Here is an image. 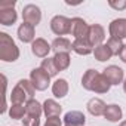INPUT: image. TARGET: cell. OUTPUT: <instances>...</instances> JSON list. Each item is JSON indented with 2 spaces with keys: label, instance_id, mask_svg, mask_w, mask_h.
<instances>
[{
  "label": "cell",
  "instance_id": "6da1fadb",
  "mask_svg": "<svg viewBox=\"0 0 126 126\" xmlns=\"http://www.w3.org/2000/svg\"><path fill=\"white\" fill-rule=\"evenodd\" d=\"M82 86L86 91H92L96 94H107L110 91L111 83L107 80V77L102 73H98L96 70H88L82 77Z\"/></svg>",
  "mask_w": 126,
  "mask_h": 126
},
{
  "label": "cell",
  "instance_id": "7a4b0ae2",
  "mask_svg": "<svg viewBox=\"0 0 126 126\" xmlns=\"http://www.w3.org/2000/svg\"><path fill=\"white\" fill-rule=\"evenodd\" d=\"M34 91L36 89H34L33 83L30 80L22 79L12 89V92H11V102L12 104H24V102L27 104L28 101L34 99L33 98L34 96Z\"/></svg>",
  "mask_w": 126,
  "mask_h": 126
},
{
  "label": "cell",
  "instance_id": "3957f363",
  "mask_svg": "<svg viewBox=\"0 0 126 126\" xmlns=\"http://www.w3.org/2000/svg\"><path fill=\"white\" fill-rule=\"evenodd\" d=\"M19 58V49L6 33H0V59L6 62H14Z\"/></svg>",
  "mask_w": 126,
  "mask_h": 126
},
{
  "label": "cell",
  "instance_id": "277c9868",
  "mask_svg": "<svg viewBox=\"0 0 126 126\" xmlns=\"http://www.w3.org/2000/svg\"><path fill=\"white\" fill-rule=\"evenodd\" d=\"M18 15L15 12V2H2L0 3V24L2 25H12L15 24Z\"/></svg>",
  "mask_w": 126,
  "mask_h": 126
},
{
  "label": "cell",
  "instance_id": "5b68a950",
  "mask_svg": "<svg viewBox=\"0 0 126 126\" xmlns=\"http://www.w3.org/2000/svg\"><path fill=\"white\" fill-rule=\"evenodd\" d=\"M30 82L33 83L36 91H45V89H47V86L50 83V76L39 67L30 73Z\"/></svg>",
  "mask_w": 126,
  "mask_h": 126
},
{
  "label": "cell",
  "instance_id": "8992f818",
  "mask_svg": "<svg viewBox=\"0 0 126 126\" xmlns=\"http://www.w3.org/2000/svg\"><path fill=\"white\" fill-rule=\"evenodd\" d=\"M50 30L56 36L68 34L71 31V19H68L67 16H62V15H56L50 21Z\"/></svg>",
  "mask_w": 126,
  "mask_h": 126
},
{
  "label": "cell",
  "instance_id": "52a82bcc",
  "mask_svg": "<svg viewBox=\"0 0 126 126\" xmlns=\"http://www.w3.org/2000/svg\"><path fill=\"white\" fill-rule=\"evenodd\" d=\"M22 19L25 24H30L33 27H36L40 19H42V12H40V8L36 6V5H27L24 6L22 9Z\"/></svg>",
  "mask_w": 126,
  "mask_h": 126
},
{
  "label": "cell",
  "instance_id": "ba28073f",
  "mask_svg": "<svg viewBox=\"0 0 126 126\" xmlns=\"http://www.w3.org/2000/svg\"><path fill=\"white\" fill-rule=\"evenodd\" d=\"M89 27L88 22L82 18H73L71 19V34L76 37V40H80V39H88V34H89Z\"/></svg>",
  "mask_w": 126,
  "mask_h": 126
},
{
  "label": "cell",
  "instance_id": "9c48e42d",
  "mask_svg": "<svg viewBox=\"0 0 126 126\" xmlns=\"http://www.w3.org/2000/svg\"><path fill=\"white\" fill-rule=\"evenodd\" d=\"M105 39V31H104V27L99 25V24H92L89 27V34H88V40L89 43L94 46V49L99 45H102Z\"/></svg>",
  "mask_w": 126,
  "mask_h": 126
},
{
  "label": "cell",
  "instance_id": "30bf717a",
  "mask_svg": "<svg viewBox=\"0 0 126 126\" xmlns=\"http://www.w3.org/2000/svg\"><path fill=\"white\" fill-rule=\"evenodd\" d=\"M110 36L116 39H126V18H117L110 22L108 27Z\"/></svg>",
  "mask_w": 126,
  "mask_h": 126
},
{
  "label": "cell",
  "instance_id": "8fae6325",
  "mask_svg": "<svg viewBox=\"0 0 126 126\" xmlns=\"http://www.w3.org/2000/svg\"><path fill=\"white\" fill-rule=\"evenodd\" d=\"M31 50H33V53H34L36 56H39V58H46V56L49 55V52L52 50V46H50L45 39L39 37V39H36V40L33 42Z\"/></svg>",
  "mask_w": 126,
  "mask_h": 126
},
{
  "label": "cell",
  "instance_id": "7c38bea8",
  "mask_svg": "<svg viewBox=\"0 0 126 126\" xmlns=\"http://www.w3.org/2000/svg\"><path fill=\"white\" fill-rule=\"evenodd\" d=\"M102 74L107 77V80H108L111 85H119V83H122V82H123V77H125L123 70H122L120 67H117V65H110V67H107Z\"/></svg>",
  "mask_w": 126,
  "mask_h": 126
},
{
  "label": "cell",
  "instance_id": "4fadbf2b",
  "mask_svg": "<svg viewBox=\"0 0 126 126\" xmlns=\"http://www.w3.org/2000/svg\"><path fill=\"white\" fill-rule=\"evenodd\" d=\"M52 50L56 53H70L73 50V43L65 39V37H56L53 42H52Z\"/></svg>",
  "mask_w": 126,
  "mask_h": 126
},
{
  "label": "cell",
  "instance_id": "5bb4252c",
  "mask_svg": "<svg viewBox=\"0 0 126 126\" xmlns=\"http://www.w3.org/2000/svg\"><path fill=\"white\" fill-rule=\"evenodd\" d=\"M85 122H86V117L80 111H68L64 116L65 126H83Z\"/></svg>",
  "mask_w": 126,
  "mask_h": 126
},
{
  "label": "cell",
  "instance_id": "9a60e30c",
  "mask_svg": "<svg viewBox=\"0 0 126 126\" xmlns=\"http://www.w3.org/2000/svg\"><path fill=\"white\" fill-rule=\"evenodd\" d=\"M18 39L22 42V43H30V42H34V27L30 25V24H25L22 22L18 28Z\"/></svg>",
  "mask_w": 126,
  "mask_h": 126
},
{
  "label": "cell",
  "instance_id": "2e32d148",
  "mask_svg": "<svg viewBox=\"0 0 126 126\" xmlns=\"http://www.w3.org/2000/svg\"><path fill=\"white\" fill-rule=\"evenodd\" d=\"M86 107H88V111H89L92 116H95V117H98V116H104L105 108H107L105 102H104L102 99H99V98H92V99L88 102Z\"/></svg>",
  "mask_w": 126,
  "mask_h": 126
},
{
  "label": "cell",
  "instance_id": "e0dca14e",
  "mask_svg": "<svg viewBox=\"0 0 126 126\" xmlns=\"http://www.w3.org/2000/svg\"><path fill=\"white\" fill-rule=\"evenodd\" d=\"M73 50L79 55H89L94 52V46L89 43L88 39H80L73 42Z\"/></svg>",
  "mask_w": 126,
  "mask_h": 126
},
{
  "label": "cell",
  "instance_id": "ac0fdd59",
  "mask_svg": "<svg viewBox=\"0 0 126 126\" xmlns=\"http://www.w3.org/2000/svg\"><path fill=\"white\" fill-rule=\"evenodd\" d=\"M62 108L61 105L53 101V99H46L45 104H43V113L46 114V117H59Z\"/></svg>",
  "mask_w": 126,
  "mask_h": 126
},
{
  "label": "cell",
  "instance_id": "d6986e66",
  "mask_svg": "<svg viewBox=\"0 0 126 126\" xmlns=\"http://www.w3.org/2000/svg\"><path fill=\"white\" fill-rule=\"evenodd\" d=\"M52 94L56 98H64L68 94V82L65 79H58L52 85Z\"/></svg>",
  "mask_w": 126,
  "mask_h": 126
},
{
  "label": "cell",
  "instance_id": "ffe728a7",
  "mask_svg": "<svg viewBox=\"0 0 126 126\" xmlns=\"http://www.w3.org/2000/svg\"><path fill=\"white\" fill-rule=\"evenodd\" d=\"M104 117H105L108 122H119V120L122 119V108H120L117 104H110V105H107V108H105Z\"/></svg>",
  "mask_w": 126,
  "mask_h": 126
},
{
  "label": "cell",
  "instance_id": "44dd1931",
  "mask_svg": "<svg viewBox=\"0 0 126 126\" xmlns=\"http://www.w3.org/2000/svg\"><path fill=\"white\" fill-rule=\"evenodd\" d=\"M70 55L68 53H56L53 56V62L58 68V71H64L70 67Z\"/></svg>",
  "mask_w": 126,
  "mask_h": 126
},
{
  "label": "cell",
  "instance_id": "7402d4cb",
  "mask_svg": "<svg viewBox=\"0 0 126 126\" xmlns=\"http://www.w3.org/2000/svg\"><path fill=\"white\" fill-rule=\"evenodd\" d=\"M94 55H95V59H98L99 62L108 61V59L113 56V53H111V50L108 49L107 45H99V46H96V47L94 49Z\"/></svg>",
  "mask_w": 126,
  "mask_h": 126
},
{
  "label": "cell",
  "instance_id": "603a6c76",
  "mask_svg": "<svg viewBox=\"0 0 126 126\" xmlns=\"http://www.w3.org/2000/svg\"><path fill=\"white\" fill-rule=\"evenodd\" d=\"M25 110H27V114L28 116H33V117H39L40 119V116L43 113V105L39 101L31 99V101H28L25 104Z\"/></svg>",
  "mask_w": 126,
  "mask_h": 126
},
{
  "label": "cell",
  "instance_id": "cb8c5ba5",
  "mask_svg": "<svg viewBox=\"0 0 126 126\" xmlns=\"http://www.w3.org/2000/svg\"><path fill=\"white\" fill-rule=\"evenodd\" d=\"M25 114H27V110H25V105H24V104H12V107H11V110H9L11 119H15V120L24 119Z\"/></svg>",
  "mask_w": 126,
  "mask_h": 126
},
{
  "label": "cell",
  "instance_id": "d4e9b609",
  "mask_svg": "<svg viewBox=\"0 0 126 126\" xmlns=\"http://www.w3.org/2000/svg\"><path fill=\"white\" fill-rule=\"evenodd\" d=\"M40 68L45 70L50 77H52V76H56V74L59 73L58 68H56V65H55V62H53V58H46V59H43Z\"/></svg>",
  "mask_w": 126,
  "mask_h": 126
},
{
  "label": "cell",
  "instance_id": "484cf974",
  "mask_svg": "<svg viewBox=\"0 0 126 126\" xmlns=\"http://www.w3.org/2000/svg\"><path fill=\"white\" fill-rule=\"evenodd\" d=\"M107 46H108V49L111 50L113 55H120V52H122V49H123L122 40H120V39H116V37H110V39L107 40Z\"/></svg>",
  "mask_w": 126,
  "mask_h": 126
},
{
  "label": "cell",
  "instance_id": "4316f807",
  "mask_svg": "<svg viewBox=\"0 0 126 126\" xmlns=\"http://www.w3.org/2000/svg\"><path fill=\"white\" fill-rule=\"evenodd\" d=\"M22 123H24V126H40V119L25 114V117L22 119Z\"/></svg>",
  "mask_w": 126,
  "mask_h": 126
},
{
  "label": "cell",
  "instance_id": "83f0119b",
  "mask_svg": "<svg viewBox=\"0 0 126 126\" xmlns=\"http://www.w3.org/2000/svg\"><path fill=\"white\" fill-rule=\"evenodd\" d=\"M108 5L113 8V9H117V11H122L126 8V0H122V2H114V0H110Z\"/></svg>",
  "mask_w": 126,
  "mask_h": 126
},
{
  "label": "cell",
  "instance_id": "f1b7e54d",
  "mask_svg": "<svg viewBox=\"0 0 126 126\" xmlns=\"http://www.w3.org/2000/svg\"><path fill=\"white\" fill-rule=\"evenodd\" d=\"M45 126H61V120L59 117H47Z\"/></svg>",
  "mask_w": 126,
  "mask_h": 126
},
{
  "label": "cell",
  "instance_id": "f546056e",
  "mask_svg": "<svg viewBox=\"0 0 126 126\" xmlns=\"http://www.w3.org/2000/svg\"><path fill=\"white\" fill-rule=\"evenodd\" d=\"M120 59L125 62V64H126V45H123V49H122V52H120Z\"/></svg>",
  "mask_w": 126,
  "mask_h": 126
},
{
  "label": "cell",
  "instance_id": "4dcf8cb0",
  "mask_svg": "<svg viewBox=\"0 0 126 126\" xmlns=\"http://www.w3.org/2000/svg\"><path fill=\"white\" fill-rule=\"evenodd\" d=\"M123 91L126 92V79H125V82H123Z\"/></svg>",
  "mask_w": 126,
  "mask_h": 126
},
{
  "label": "cell",
  "instance_id": "1f68e13d",
  "mask_svg": "<svg viewBox=\"0 0 126 126\" xmlns=\"http://www.w3.org/2000/svg\"><path fill=\"white\" fill-rule=\"evenodd\" d=\"M120 126H126V120H125V122H122V123H120Z\"/></svg>",
  "mask_w": 126,
  "mask_h": 126
}]
</instances>
